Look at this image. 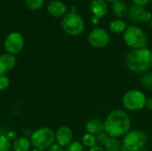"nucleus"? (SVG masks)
I'll return each mask as SVG.
<instances>
[{"label": "nucleus", "mask_w": 152, "mask_h": 151, "mask_svg": "<svg viewBox=\"0 0 152 151\" xmlns=\"http://www.w3.org/2000/svg\"><path fill=\"white\" fill-rule=\"evenodd\" d=\"M131 118L122 109H113L104 120V131L113 138L125 136L131 130Z\"/></svg>", "instance_id": "obj_1"}, {"label": "nucleus", "mask_w": 152, "mask_h": 151, "mask_svg": "<svg viewBox=\"0 0 152 151\" xmlns=\"http://www.w3.org/2000/svg\"><path fill=\"white\" fill-rule=\"evenodd\" d=\"M125 64L133 73L143 74L148 72L152 66L151 50L147 47L132 50L126 56Z\"/></svg>", "instance_id": "obj_2"}, {"label": "nucleus", "mask_w": 152, "mask_h": 151, "mask_svg": "<svg viewBox=\"0 0 152 151\" xmlns=\"http://www.w3.org/2000/svg\"><path fill=\"white\" fill-rule=\"evenodd\" d=\"M31 145L39 150H48L55 142V133L49 127H41L36 130L30 137Z\"/></svg>", "instance_id": "obj_3"}, {"label": "nucleus", "mask_w": 152, "mask_h": 151, "mask_svg": "<svg viewBox=\"0 0 152 151\" xmlns=\"http://www.w3.org/2000/svg\"><path fill=\"white\" fill-rule=\"evenodd\" d=\"M147 142L146 133L140 129L130 130L123 138L122 145L125 151H142Z\"/></svg>", "instance_id": "obj_4"}, {"label": "nucleus", "mask_w": 152, "mask_h": 151, "mask_svg": "<svg viewBox=\"0 0 152 151\" xmlns=\"http://www.w3.org/2000/svg\"><path fill=\"white\" fill-rule=\"evenodd\" d=\"M123 39L126 44L133 50L144 48L147 44V36L145 33L137 26H128L124 32Z\"/></svg>", "instance_id": "obj_5"}, {"label": "nucleus", "mask_w": 152, "mask_h": 151, "mask_svg": "<svg viewBox=\"0 0 152 151\" xmlns=\"http://www.w3.org/2000/svg\"><path fill=\"white\" fill-rule=\"evenodd\" d=\"M147 97L143 92L131 89L126 92L122 97V105L129 111H138L145 107Z\"/></svg>", "instance_id": "obj_6"}, {"label": "nucleus", "mask_w": 152, "mask_h": 151, "mask_svg": "<svg viewBox=\"0 0 152 151\" xmlns=\"http://www.w3.org/2000/svg\"><path fill=\"white\" fill-rule=\"evenodd\" d=\"M61 26L63 30L69 36H79L85 29V22L83 18L75 12H68L65 14Z\"/></svg>", "instance_id": "obj_7"}, {"label": "nucleus", "mask_w": 152, "mask_h": 151, "mask_svg": "<svg viewBox=\"0 0 152 151\" xmlns=\"http://www.w3.org/2000/svg\"><path fill=\"white\" fill-rule=\"evenodd\" d=\"M110 40V36L109 32L101 28H95L89 33L88 42L94 48H103L108 45Z\"/></svg>", "instance_id": "obj_8"}, {"label": "nucleus", "mask_w": 152, "mask_h": 151, "mask_svg": "<svg viewBox=\"0 0 152 151\" xmlns=\"http://www.w3.org/2000/svg\"><path fill=\"white\" fill-rule=\"evenodd\" d=\"M24 45V38L19 32H11L4 40V49L7 53L17 54L19 53Z\"/></svg>", "instance_id": "obj_9"}, {"label": "nucleus", "mask_w": 152, "mask_h": 151, "mask_svg": "<svg viewBox=\"0 0 152 151\" xmlns=\"http://www.w3.org/2000/svg\"><path fill=\"white\" fill-rule=\"evenodd\" d=\"M55 141L61 147H67L73 142V132L69 126H61L55 133Z\"/></svg>", "instance_id": "obj_10"}, {"label": "nucleus", "mask_w": 152, "mask_h": 151, "mask_svg": "<svg viewBox=\"0 0 152 151\" xmlns=\"http://www.w3.org/2000/svg\"><path fill=\"white\" fill-rule=\"evenodd\" d=\"M16 65V59L14 55L10 53H4L0 55V74L6 75L13 69Z\"/></svg>", "instance_id": "obj_11"}, {"label": "nucleus", "mask_w": 152, "mask_h": 151, "mask_svg": "<svg viewBox=\"0 0 152 151\" xmlns=\"http://www.w3.org/2000/svg\"><path fill=\"white\" fill-rule=\"evenodd\" d=\"M86 131L87 133L97 136L104 132V120L100 118H92L86 124Z\"/></svg>", "instance_id": "obj_12"}, {"label": "nucleus", "mask_w": 152, "mask_h": 151, "mask_svg": "<svg viewBox=\"0 0 152 151\" xmlns=\"http://www.w3.org/2000/svg\"><path fill=\"white\" fill-rule=\"evenodd\" d=\"M90 7L94 16L99 19L104 17L108 12V4L105 0H92Z\"/></svg>", "instance_id": "obj_13"}, {"label": "nucleus", "mask_w": 152, "mask_h": 151, "mask_svg": "<svg viewBox=\"0 0 152 151\" xmlns=\"http://www.w3.org/2000/svg\"><path fill=\"white\" fill-rule=\"evenodd\" d=\"M47 11L49 14L53 17H61L67 12V6L61 1H53L47 6Z\"/></svg>", "instance_id": "obj_14"}, {"label": "nucleus", "mask_w": 152, "mask_h": 151, "mask_svg": "<svg viewBox=\"0 0 152 151\" xmlns=\"http://www.w3.org/2000/svg\"><path fill=\"white\" fill-rule=\"evenodd\" d=\"M146 10L142 6L132 5L128 10V19L134 22H142V15Z\"/></svg>", "instance_id": "obj_15"}, {"label": "nucleus", "mask_w": 152, "mask_h": 151, "mask_svg": "<svg viewBox=\"0 0 152 151\" xmlns=\"http://www.w3.org/2000/svg\"><path fill=\"white\" fill-rule=\"evenodd\" d=\"M129 8L127 7L126 4L121 0H118L113 3L112 4V11L115 16L118 18H124L127 15Z\"/></svg>", "instance_id": "obj_16"}, {"label": "nucleus", "mask_w": 152, "mask_h": 151, "mask_svg": "<svg viewBox=\"0 0 152 151\" xmlns=\"http://www.w3.org/2000/svg\"><path fill=\"white\" fill-rule=\"evenodd\" d=\"M31 146V142L26 137L17 138L12 144L14 151H28Z\"/></svg>", "instance_id": "obj_17"}, {"label": "nucleus", "mask_w": 152, "mask_h": 151, "mask_svg": "<svg viewBox=\"0 0 152 151\" xmlns=\"http://www.w3.org/2000/svg\"><path fill=\"white\" fill-rule=\"evenodd\" d=\"M128 25L126 21L121 19H115L110 23V30L115 34H121L126 31Z\"/></svg>", "instance_id": "obj_18"}, {"label": "nucleus", "mask_w": 152, "mask_h": 151, "mask_svg": "<svg viewBox=\"0 0 152 151\" xmlns=\"http://www.w3.org/2000/svg\"><path fill=\"white\" fill-rule=\"evenodd\" d=\"M105 151H125L122 142H120L117 138L110 137L107 143L104 145Z\"/></svg>", "instance_id": "obj_19"}, {"label": "nucleus", "mask_w": 152, "mask_h": 151, "mask_svg": "<svg viewBox=\"0 0 152 151\" xmlns=\"http://www.w3.org/2000/svg\"><path fill=\"white\" fill-rule=\"evenodd\" d=\"M82 143L84 146H86L89 149H92L93 147L98 145L96 136L93 135L91 133H87L84 135V137L82 139Z\"/></svg>", "instance_id": "obj_20"}, {"label": "nucleus", "mask_w": 152, "mask_h": 151, "mask_svg": "<svg viewBox=\"0 0 152 151\" xmlns=\"http://www.w3.org/2000/svg\"><path fill=\"white\" fill-rule=\"evenodd\" d=\"M27 6L33 11L39 10L43 4H44V0H25Z\"/></svg>", "instance_id": "obj_21"}, {"label": "nucleus", "mask_w": 152, "mask_h": 151, "mask_svg": "<svg viewBox=\"0 0 152 151\" xmlns=\"http://www.w3.org/2000/svg\"><path fill=\"white\" fill-rule=\"evenodd\" d=\"M11 142L5 135H0V151H10Z\"/></svg>", "instance_id": "obj_22"}, {"label": "nucleus", "mask_w": 152, "mask_h": 151, "mask_svg": "<svg viewBox=\"0 0 152 151\" xmlns=\"http://www.w3.org/2000/svg\"><path fill=\"white\" fill-rule=\"evenodd\" d=\"M110 135H109L105 131H104V132H102V133L98 134V135L96 136L98 145L104 147V145L107 143V142L109 141V139H110Z\"/></svg>", "instance_id": "obj_23"}, {"label": "nucleus", "mask_w": 152, "mask_h": 151, "mask_svg": "<svg viewBox=\"0 0 152 151\" xmlns=\"http://www.w3.org/2000/svg\"><path fill=\"white\" fill-rule=\"evenodd\" d=\"M10 85V80L9 77L6 75L0 74V91L4 92L6 89H8Z\"/></svg>", "instance_id": "obj_24"}, {"label": "nucleus", "mask_w": 152, "mask_h": 151, "mask_svg": "<svg viewBox=\"0 0 152 151\" xmlns=\"http://www.w3.org/2000/svg\"><path fill=\"white\" fill-rule=\"evenodd\" d=\"M67 151H84V145L80 142H72L68 146Z\"/></svg>", "instance_id": "obj_25"}, {"label": "nucleus", "mask_w": 152, "mask_h": 151, "mask_svg": "<svg viewBox=\"0 0 152 151\" xmlns=\"http://www.w3.org/2000/svg\"><path fill=\"white\" fill-rule=\"evenodd\" d=\"M142 85L148 89H152V74H145L142 77Z\"/></svg>", "instance_id": "obj_26"}, {"label": "nucleus", "mask_w": 152, "mask_h": 151, "mask_svg": "<svg viewBox=\"0 0 152 151\" xmlns=\"http://www.w3.org/2000/svg\"><path fill=\"white\" fill-rule=\"evenodd\" d=\"M152 20V14L148 12V11H145L143 15H142V22H149V21H151Z\"/></svg>", "instance_id": "obj_27"}, {"label": "nucleus", "mask_w": 152, "mask_h": 151, "mask_svg": "<svg viewBox=\"0 0 152 151\" xmlns=\"http://www.w3.org/2000/svg\"><path fill=\"white\" fill-rule=\"evenodd\" d=\"M132 1L134 4V5L142 6V7H144L146 4H148L151 2V0H132Z\"/></svg>", "instance_id": "obj_28"}, {"label": "nucleus", "mask_w": 152, "mask_h": 151, "mask_svg": "<svg viewBox=\"0 0 152 151\" xmlns=\"http://www.w3.org/2000/svg\"><path fill=\"white\" fill-rule=\"evenodd\" d=\"M64 150L62 149V147H61L59 144H53L49 149L48 151H63Z\"/></svg>", "instance_id": "obj_29"}, {"label": "nucleus", "mask_w": 152, "mask_h": 151, "mask_svg": "<svg viewBox=\"0 0 152 151\" xmlns=\"http://www.w3.org/2000/svg\"><path fill=\"white\" fill-rule=\"evenodd\" d=\"M148 110H151L152 111V97L150 98H147L146 100V102H145V107Z\"/></svg>", "instance_id": "obj_30"}, {"label": "nucleus", "mask_w": 152, "mask_h": 151, "mask_svg": "<svg viewBox=\"0 0 152 151\" xmlns=\"http://www.w3.org/2000/svg\"><path fill=\"white\" fill-rule=\"evenodd\" d=\"M89 151H105L104 148L102 146H100V145H96L94 147H93L92 149H90Z\"/></svg>", "instance_id": "obj_31"}, {"label": "nucleus", "mask_w": 152, "mask_h": 151, "mask_svg": "<svg viewBox=\"0 0 152 151\" xmlns=\"http://www.w3.org/2000/svg\"><path fill=\"white\" fill-rule=\"evenodd\" d=\"M99 18H97V17H95V16H93L92 17V19H91V21L94 23V24H97L98 22H99Z\"/></svg>", "instance_id": "obj_32"}, {"label": "nucleus", "mask_w": 152, "mask_h": 151, "mask_svg": "<svg viewBox=\"0 0 152 151\" xmlns=\"http://www.w3.org/2000/svg\"><path fill=\"white\" fill-rule=\"evenodd\" d=\"M106 2H111V3H114V2H116V1H118V0H105Z\"/></svg>", "instance_id": "obj_33"}, {"label": "nucleus", "mask_w": 152, "mask_h": 151, "mask_svg": "<svg viewBox=\"0 0 152 151\" xmlns=\"http://www.w3.org/2000/svg\"><path fill=\"white\" fill-rule=\"evenodd\" d=\"M30 151H43V150H37V149H34V150H32Z\"/></svg>", "instance_id": "obj_34"}, {"label": "nucleus", "mask_w": 152, "mask_h": 151, "mask_svg": "<svg viewBox=\"0 0 152 151\" xmlns=\"http://www.w3.org/2000/svg\"><path fill=\"white\" fill-rule=\"evenodd\" d=\"M151 29H152V20H151Z\"/></svg>", "instance_id": "obj_35"}, {"label": "nucleus", "mask_w": 152, "mask_h": 151, "mask_svg": "<svg viewBox=\"0 0 152 151\" xmlns=\"http://www.w3.org/2000/svg\"><path fill=\"white\" fill-rule=\"evenodd\" d=\"M151 57H152V51H151Z\"/></svg>", "instance_id": "obj_36"}, {"label": "nucleus", "mask_w": 152, "mask_h": 151, "mask_svg": "<svg viewBox=\"0 0 152 151\" xmlns=\"http://www.w3.org/2000/svg\"><path fill=\"white\" fill-rule=\"evenodd\" d=\"M63 151H67V150H63Z\"/></svg>", "instance_id": "obj_37"}]
</instances>
